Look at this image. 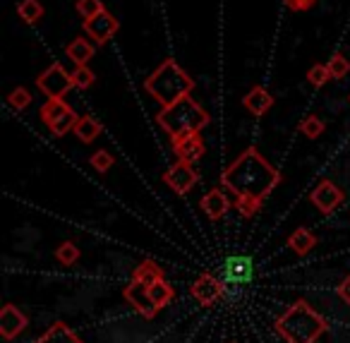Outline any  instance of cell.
Wrapping results in <instances>:
<instances>
[{
	"label": "cell",
	"instance_id": "9",
	"mask_svg": "<svg viewBox=\"0 0 350 343\" xmlns=\"http://www.w3.org/2000/svg\"><path fill=\"white\" fill-rule=\"evenodd\" d=\"M310 199L321 214H331L340 202H343L345 194H343V190L336 188L329 178H324V180H319V185H317L314 190H312Z\"/></svg>",
	"mask_w": 350,
	"mask_h": 343
},
{
	"label": "cell",
	"instance_id": "19",
	"mask_svg": "<svg viewBox=\"0 0 350 343\" xmlns=\"http://www.w3.org/2000/svg\"><path fill=\"white\" fill-rule=\"evenodd\" d=\"M314 245H317V238L312 236L307 228H295L293 231V236L288 238V247H291L295 255H300V257H305L310 250H314Z\"/></svg>",
	"mask_w": 350,
	"mask_h": 343
},
{
	"label": "cell",
	"instance_id": "22",
	"mask_svg": "<svg viewBox=\"0 0 350 343\" xmlns=\"http://www.w3.org/2000/svg\"><path fill=\"white\" fill-rule=\"evenodd\" d=\"M159 279H163V271H161L159 264H154L151 259H144L135 269V274H132V281H137V283H144V285L156 283Z\"/></svg>",
	"mask_w": 350,
	"mask_h": 343
},
{
	"label": "cell",
	"instance_id": "13",
	"mask_svg": "<svg viewBox=\"0 0 350 343\" xmlns=\"http://www.w3.org/2000/svg\"><path fill=\"white\" fill-rule=\"evenodd\" d=\"M243 108H245V111H250V116L262 118L264 113H269L273 108L271 92H269L267 87H262V84H257V87H252L243 97Z\"/></svg>",
	"mask_w": 350,
	"mask_h": 343
},
{
	"label": "cell",
	"instance_id": "15",
	"mask_svg": "<svg viewBox=\"0 0 350 343\" xmlns=\"http://www.w3.org/2000/svg\"><path fill=\"white\" fill-rule=\"evenodd\" d=\"M200 207H202V212L206 214V218L221 221V218L226 216V212L230 209V202H228V197H226L224 190H211V192H206L204 197H202Z\"/></svg>",
	"mask_w": 350,
	"mask_h": 343
},
{
	"label": "cell",
	"instance_id": "23",
	"mask_svg": "<svg viewBox=\"0 0 350 343\" xmlns=\"http://www.w3.org/2000/svg\"><path fill=\"white\" fill-rule=\"evenodd\" d=\"M146 293H149V298H151V303L156 305V307H163V305H168L170 300H173V288H170L168 283H165V279H159L156 283H151V285H146Z\"/></svg>",
	"mask_w": 350,
	"mask_h": 343
},
{
	"label": "cell",
	"instance_id": "32",
	"mask_svg": "<svg viewBox=\"0 0 350 343\" xmlns=\"http://www.w3.org/2000/svg\"><path fill=\"white\" fill-rule=\"evenodd\" d=\"M101 10H106L101 0H77V15L82 20H89V17L98 15Z\"/></svg>",
	"mask_w": 350,
	"mask_h": 343
},
{
	"label": "cell",
	"instance_id": "4",
	"mask_svg": "<svg viewBox=\"0 0 350 343\" xmlns=\"http://www.w3.org/2000/svg\"><path fill=\"white\" fill-rule=\"evenodd\" d=\"M156 123L163 127L165 132L173 137L190 135V132H200L209 125V113L200 106L192 97L178 99L170 106H163L156 113Z\"/></svg>",
	"mask_w": 350,
	"mask_h": 343
},
{
	"label": "cell",
	"instance_id": "25",
	"mask_svg": "<svg viewBox=\"0 0 350 343\" xmlns=\"http://www.w3.org/2000/svg\"><path fill=\"white\" fill-rule=\"evenodd\" d=\"M262 202L264 199H257V197H235V212L243 218H252L254 214L259 212Z\"/></svg>",
	"mask_w": 350,
	"mask_h": 343
},
{
	"label": "cell",
	"instance_id": "1",
	"mask_svg": "<svg viewBox=\"0 0 350 343\" xmlns=\"http://www.w3.org/2000/svg\"><path fill=\"white\" fill-rule=\"evenodd\" d=\"M281 183V173L259 154L257 147L245 149L221 175V185L235 197H257L264 199Z\"/></svg>",
	"mask_w": 350,
	"mask_h": 343
},
{
	"label": "cell",
	"instance_id": "18",
	"mask_svg": "<svg viewBox=\"0 0 350 343\" xmlns=\"http://www.w3.org/2000/svg\"><path fill=\"white\" fill-rule=\"evenodd\" d=\"M72 132L79 137V140L84 142V144H89V142H94L96 137H101L103 127H101V123H98L96 118H92V116H79V120L75 123Z\"/></svg>",
	"mask_w": 350,
	"mask_h": 343
},
{
	"label": "cell",
	"instance_id": "33",
	"mask_svg": "<svg viewBox=\"0 0 350 343\" xmlns=\"http://www.w3.org/2000/svg\"><path fill=\"white\" fill-rule=\"evenodd\" d=\"M291 12H310L317 5V0H283Z\"/></svg>",
	"mask_w": 350,
	"mask_h": 343
},
{
	"label": "cell",
	"instance_id": "35",
	"mask_svg": "<svg viewBox=\"0 0 350 343\" xmlns=\"http://www.w3.org/2000/svg\"><path fill=\"white\" fill-rule=\"evenodd\" d=\"M348 99H350V97H348Z\"/></svg>",
	"mask_w": 350,
	"mask_h": 343
},
{
	"label": "cell",
	"instance_id": "27",
	"mask_svg": "<svg viewBox=\"0 0 350 343\" xmlns=\"http://www.w3.org/2000/svg\"><path fill=\"white\" fill-rule=\"evenodd\" d=\"M72 82L77 89H89L96 82V75L89 70V65H77V68L72 70Z\"/></svg>",
	"mask_w": 350,
	"mask_h": 343
},
{
	"label": "cell",
	"instance_id": "30",
	"mask_svg": "<svg viewBox=\"0 0 350 343\" xmlns=\"http://www.w3.org/2000/svg\"><path fill=\"white\" fill-rule=\"evenodd\" d=\"M89 164L96 168V173H108L111 170V166L116 164V159H113V154L111 151H106V149H101V151H96V154H92V159H89Z\"/></svg>",
	"mask_w": 350,
	"mask_h": 343
},
{
	"label": "cell",
	"instance_id": "28",
	"mask_svg": "<svg viewBox=\"0 0 350 343\" xmlns=\"http://www.w3.org/2000/svg\"><path fill=\"white\" fill-rule=\"evenodd\" d=\"M29 103H31V94H29V89H25V87L12 89L10 97H8V106L15 108V111H25Z\"/></svg>",
	"mask_w": 350,
	"mask_h": 343
},
{
	"label": "cell",
	"instance_id": "8",
	"mask_svg": "<svg viewBox=\"0 0 350 343\" xmlns=\"http://www.w3.org/2000/svg\"><path fill=\"white\" fill-rule=\"evenodd\" d=\"M163 183L168 185L173 192L187 194L197 183H200V173H197L195 164H187V161H178L173 168H168L163 173Z\"/></svg>",
	"mask_w": 350,
	"mask_h": 343
},
{
	"label": "cell",
	"instance_id": "11",
	"mask_svg": "<svg viewBox=\"0 0 350 343\" xmlns=\"http://www.w3.org/2000/svg\"><path fill=\"white\" fill-rule=\"evenodd\" d=\"M224 283H221L216 276H211V274H202L200 279L192 283V288H190V293L195 295V300H200L204 307H209V305H214L216 300L224 295Z\"/></svg>",
	"mask_w": 350,
	"mask_h": 343
},
{
	"label": "cell",
	"instance_id": "16",
	"mask_svg": "<svg viewBox=\"0 0 350 343\" xmlns=\"http://www.w3.org/2000/svg\"><path fill=\"white\" fill-rule=\"evenodd\" d=\"M125 298L130 300V303L135 305L137 309H139V314H144L146 319H151L156 312H159V307L151 303V298H149V293H146V285L144 283H137V281H132L130 288H125Z\"/></svg>",
	"mask_w": 350,
	"mask_h": 343
},
{
	"label": "cell",
	"instance_id": "34",
	"mask_svg": "<svg viewBox=\"0 0 350 343\" xmlns=\"http://www.w3.org/2000/svg\"><path fill=\"white\" fill-rule=\"evenodd\" d=\"M336 290H338V298L343 300L345 305H350V276H345V279L340 281L338 288H336Z\"/></svg>",
	"mask_w": 350,
	"mask_h": 343
},
{
	"label": "cell",
	"instance_id": "2",
	"mask_svg": "<svg viewBox=\"0 0 350 343\" xmlns=\"http://www.w3.org/2000/svg\"><path fill=\"white\" fill-rule=\"evenodd\" d=\"M326 319L312 309L310 303L297 300L276 319V331L288 343H314L326 331Z\"/></svg>",
	"mask_w": 350,
	"mask_h": 343
},
{
	"label": "cell",
	"instance_id": "21",
	"mask_svg": "<svg viewBox=\"0 0 350 343\" xmlns=\"http://www.w3.org/2000/svg\"><path fill=\"white\" fill-rule=\"evenodd\" d=\"M36 343H84V341H79L63 322H58V324H53V327H51Z\"/></svg>",
	"mask_w": 350,
	"mask_h": 343
},
{
	"label": "cell",
	"instance_id": "10",
	"mask_svg": "<svg viewBox=\"0 0 350 343\" xmlns=\"http://www.w3.org/2000/svg\"><path fill=\"white\" fill-rule=\"evenodd\" d=\"M173 149L178 154L180 161H187V164H197V161L204 156V140H202L200 132H190V135H180L173 137Z\"/></svg>",
	"mask_w": 350,
	"mask_h": 343
},
{
	"label": "cell",
	"instance_id": "20",
	"mask_svg": "<svg viewBox=\"0 0 350 343\" xmlns=\"http://www.w3.org/2000/svg\"><path fill=\"white\" fill-rule=\"evenodd\" d=\"M44 5H41L39 0H22L20 5H17V15L25 25H39L44 20Z\"/></svg>",
	"mask_w": 350,
	"mask_h": 343
},
{
	"label": "cell",
	"instance_id": "26",
	"mask_svg": "<svg viewBox=\"0 0 350 343\" xmlns=\"http://www.w3.org/2000/svg\"><path fill=\"white\" fill-rule=\"evenodd\" d=\"M321 132H324V120L319 116H307L300 123V135H305L307 140H317L321 137Z\"/></svg>",
	"mask_w": 350,
	"mask_h": 343
},
{
	"label": "cell",
	"instance_id": "24",
	"mask_svg": "<svg viewBox=\"0 0 350 343\" xmlns=\"http://www.w3.org/2000/svg\"><path fill=\"white\" fill-rule=\"evenodd\" d=\"M326 68H329L331 79H343L350 73V60L343 53H334L329 63H326Z\"/></svg>",
	"mask_w": 350,
	"mask_h": 343
},
{
	"label": "cell",
	"instance_id": "17",
	"mask_svg": "<svg viewBox=\"0 0 350 343\" xmlns=\"http://www.w3.org/2000/svg\"><path fill=\"white\" fill-rule=\"evenodd\" d=\"M94 53H96V46H94L89 39H82V36H77V39L70 41V44L65 46V55L72 60L75 68H77V65H89V60L94 58Z\"/></svg>",
	"mask_w": 350,
	"mask_h": 343
},
{
	"label": "cell",
	"instance_id": "14",
	"mask_svg": "<svg viewBox=\"0 0 350 343\" xmlns=\"http://www.w3.org/2000/svg\"><path fill=\"white\" fill-rule=\"evenodd\" d=\"M25 327H27L25 314H22L15 305H5L3 312H0V333H3V338L10 341V338L20 336V333L25 331Z\"/></svg>",
	"mask_w": 350,
	"mask_h": 343
},
{
	"label": "cell",
	"instance_id": "31",
	"mask_svg": "<svg viewBox=\"0 0 350 343\" xmlns=\"http://www.w3.org/2000/svg\"><path fill=\"white\" fill-rule=\"evenodd\" d=\"M326 79H331V75H329V68H326V65H321V63L312 65L310 73H307V82H310L312 87H317V89L324 87Z\"/></svg>",
	"mask_w": 350,
	"mask_h": 343
},
{
	"label": "cell",
	"instance_id": "6",
	"mask_svg": "<svg viewBox=\"0 0 350 343\" xmlns=\"http://www.w3.org/2000/svg\"><path fill=\"white\" fill-rule=\"evenodd\" d=\"M36 87H39V92L44 94V97L63 99L65 94L75 87L72 73H68L60 63H53V65H49L39 77H36Z\"/></svg>",
	"mask_w": 350,
	"mask_h": 343
},
{
	"label": "cell",
	"instance_id": "12",
	"mask_svg": "<svg viewBox=\"0 0 350 343\" xmlns=\"http://www.w3.org/2000/svg\"><path fill=\"white\" fill-rule=\"evenodd\" d=\"M221 274H224L226 283H250L254 276V264L250 257H230L226 259Z\"/></svg>",
	"mask_w": 350,
	"mask_h": 343
},
{
	"label": "cell",
	"instance_id": "7",
	"mask_svg": "<svg viewBox=\"0 0 350 343\" xmlns=\"http://www.w3.org/2000/svg\"><path fill=\"white\" fill-rule=\"evenodd\" d=\"M118 29H120V22H118L108 10H101L98 15L84 20V34H87L89 39H94L96 46L108 44V41L118 34Z\"/></svg>",
	"mask_w": 350,
	"mask_h": 343
},
{
	"label": "cell",
	"instance_id": "5",
	"mask_svg": "<svg viewBox=\"0 0 350 343\" xmlns=\"http://www.w3.org/2000/svg\"><path fill=\"white\" fill-rule=\"evenodd\" d=\"M39 116H41L44 125L49 127L53 137L68 135V132L75 127V123L79 120L77 113H75L72 108L65 103V99H49V101L41 106Z\"/></svg>",
	"mask_w": 350,
	"mask_h": 343
},
{
	"label": "cell",
	"instance_id": "3",
	"mask_svg": "<svg viewBox=\"0 0 350 343\" xmlns=\"http://www.w3.org/2000/svg\"><path fill=\"white\" fill-rule=\"evenodd\" d=\"M144 89L161 106H170L178 99L190 97L192 89H195V79L175 63L173 58H168L144 79Z\"/></svg>",
	"mask_w": 350,
	"mask_h": 343
},
{
	"label": "cell",
	"instance_id": "29",
	"mask_svg": "<svg viewBox=\"0 0 350 343\" xmlns=\"http://www.w3.org/2000/svg\"><path fill=\"white\" fill-rule=\"evenodd\" d=\"M55 257H58L60 264L70 266V264H75V262L79 259V250H77V245H75V242L65 240L63 245H60L58 250H55Z\"/></svg>",
	"mask_w": 350,
	"mask_h": 343
}]
</instances>
